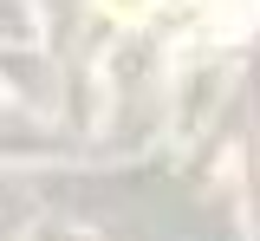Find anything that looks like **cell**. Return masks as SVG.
<instances>
[{
	"label": "cell",
	"mask_w": 260,
	"mask_h": 241,
	"mask_svg": "<svg viewBox=\"0 0 260 241\" xmlns=\"http://www.w3.org/2000/svg\"><path fill=\"white\" fill-rule=\"evenodd\" d=\"M104 13H117V20H143V13H156V0H98Z\"/></svg>",
	"instance_id": "1"
}]
</instances>
